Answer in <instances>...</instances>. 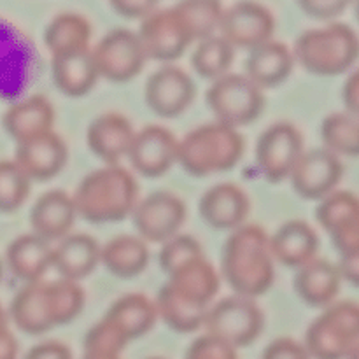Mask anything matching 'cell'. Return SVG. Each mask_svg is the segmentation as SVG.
Wrapping results in <instances>:
<instances>
[{
  "instance_id": "obj_54",
  "label": "cell",
  "mask_w": 359,
  "mask_h": 359,
  "mask_svg": "<svg viewBox=\"0 0 359 359\" xmlns=\"http://www.w3.org/2000/svg\"><path fill=\"white\" fill-rule=\"evenodd\" d=\"M0 279H2V262H0Z\"/></svg>"
},
{
  "instance_id": "obj_20",
  "label": "cell",
  "mask_w": 359,
  "mask_h": 359,
  "mask_svg": "<svg viewBox=\"0 0 359 359\" xmlns=\"http://www.w3.org/2000/svg\"><path fill=\"white\" fill-rule=\"evenodd\" d=\"M76 216L72 195L63 189H49L32 205L30 224L34 233L44 241H62L69 235Z\"/></svg>"
},
{
  "instance_id": "obj_33",
  "label": "cell",
  "mask_w": 359,
  "mask_h": 359,
  "mask_svg": "<svg viewBox=\"0 0 359 359\" xmlns=\"http://www.w3.org/2000/svg\"><path fill=\"white\" fill-rule=\"evenodd\" d=\"M154 304H156L158 316L172 330L182 333L198 330L203 325V319H205L207 311H209V307H202V305L189 302L188 298L172 291L167 284L160 287Z\"/></svg>"
},
{
  "instance_id": "obj_6",
  "label": "cell",
  "mask_w": 359,
  "mask_h": 359,
  "mask_svg": "<svg viewBox=\"0 0 359 359\" xmlns=\"http://www.w3.org/2000/svg\"><path fill=\"white\" fill-rule=\"evenodd\" d=\"M359 340V304L344 300L328 305L305 332V349L314 359H347Z\"/></svg>"
},
{
  "instance_id": "obj_41",
  "label": "cell",
  "mask_w": 359,
  "mask_h": 359,
  "mask_svg": "<svg viewBox=\"0 0 359 359\" xmlns=\"http://www.w3.org/2000/svg\"><path fill=\"white\" fill-rule=\"evenodd\" d=\"M184 359H238V356L233 346L205 333L193 340Z\"/></svg>"
},
{
  "instance_id": "obj_32",
  "label": "cell",
  "mask_w": 359,
  "mask_h": 359,
  "mask_svg": "<svg viewBox=\"0 0 359 359\" xmlns=\"http://www.w3.org/2000/svg\"><path fill=\"white\" fill-rule=\"evenodd\" d=\"M91 25L83 14L60 13L44 30V42L51 55L90 48Z\"/></svg>"
},
{
  "instance_id": "obj_39",
  "label": "cell",
  "mask_w": 359,
  "mask_h": 359,
  "mask_svg": "<svg viewBox=\"0 0 359 359\" xmlns=\"http://www.w3.org/2000/svg\"><path fill=\"white\" fill-rule=\"evenodd\" d=\"M200 256H203L200 242L191 235L177 233L161 245L160 266L163 272L172 273L179 266L186 265L188 262L200 258Z\"/></svg>"
},
{
  "instance_id": "obj_44",
  "label": "cell",
  "mask_w": 359,
  "mask_h": 359,
  "mask_svg": "<svg viewBox=\"0 0 359 359\" xmlns=\"http://www.w3.org/2000/svg\"><path fill=\"white\" fill-rule=\"evenodd\" d=\"M298 6L309 16L330 20V18H335L340 13H344L349 2L347 0H300Z\"/></svg>"
},
{
  "instance_id": "obj_4",
  "label": "cell",
  "mask_w": 359,
  "mask_h": 359,
  "mask_svg": "<svg viewBox=\"0 0 359 359\" xmlns=\"http://www.w3.org/2000/svg\"><path fill=\"white\" fill-rule=\"evenodd\" d=\"M244 146L238 128L221 121L205 123L179 140L177 161L193 175L217 174L238 163Z\"/></svg>"
},
{
  "instance_id": "obj_9",
  "label": "cell",
  "mask_w": 359,
  "mask_h": 359,
  "mask_svg": "<svg viewBox=\"0 0 359 359\" xmlns=\"http://www.w3.org/2000/svg\"><path fill=\"white\" fill-rule=\"evenodd\" d=\"M137 35L147 58L158 62H172L179 58L193 42L188 23L175 6L154 9L140 21Z\"/></svg>"
},
{
  "instance_id": "obj_36",
  "label": "cell",
  "mask_w": 359,
  "mask_h": 359,
  "mask_svg": "<svg viewBox=\"0 0 359 359\" xmlns=\"http://www.w3.org/2000/svg\"><path fill=\"white\" fill-rule=\"evenodd\" d=\"M175 7L188 23L193 41H202L219 30L224 7L216 0H184L175 4Z\"/></svg>"
},
{
  "instance_id": "obj_8",
  "label": "cell",
  "mask_w": 359,
  "mask_h": 359,
  "mask_svg": "<svg viewBox=\"0 0 359 359\" xmlns=\"http://www.w3.org/2000/svg\"><path fill=\"white\" fill-rule=\"evenodd\" d=\"M202 326L209 335L237 349L258 339L263 330V312L252 298L231 294L210 305Z\"/></svg>"
},
{
  "instance_id": "obj_5",
  "label": "cell",
  "mask_w": 359,
  "mask_h": 359,
  "mask_svg": "<svg viewBox=\"0 0 359 359\" xmlns=\"http://www.w3.org/2000/svg\"><path fill=\"white\" fill-rule=\"evenodd\" d=\"M293 55L309 72L337 76L349 70L359 58V35L351 25L340 21L309 28L294 41Z\"/></svg>"
},
{
  "instance_id": "obj_12",
  "label": "cell",
  "mask_w": 359,
  "mask_h": 359,
  "mask_svg": "<svg viewBox=\"0 0 359 359\" xmlns=\"http://www.w3.org/2000/svg\"><path fill=\"white\" fill-rule=\"evenodd\" d=\"M133 226L146 242H167L186 219V203L170 191H154L139 200L132 212Z\"/></svg>"
},
{
  "instance_id": "obj_49",
  "label": "cell",
  "mask_w": 359,
  "mask_h": 359,
  "mask_svg": "<svg viewBox=\"0 0 359 359\" xmlns=\"http://www.w3.org/2000/svg\"><path fill=\"white\" fill-rule=\"evenodd\" d=\"M18 340L14 333L11 332L9 326L0 328V359H18Z\"/></svg>"
},
{
  "instance_id": "obj_25",
  "label": "cell",
  "mask_w": 359,
  "mask_h": 359,
  "mask_svg": "<svg viewBox=\"0 0 359 359\" xmlns=\"http://www.w3.org/2000/svg\"><path fill=\"white\" fill-rule=\"evenodd\" d=\"M342 276L339 266L325 258H314L300 266L294 276V290L304 302L314 307H328L339 294Z\"/></svg>"
},
{
  "instance_id": "obj_10",
  "label": "cell",
  "mask_w": 359,
  "mask_h": 359,
  "mask_svg": "<svg viewBox=\"0 0 359 359\" xmlns=\"http://www.w3.org/2000/svg\"><path fill=\"white\" fill-rule=\"evenodd\" d=\"M98 76L111 81H128L142 70L147 56L137 32L116 27L109 30L93 49Z\"/></svg>"
},
{
  "instance_id": "obj_14",
  "label": "cell",
  "mask_w": 359,
  "mask_h": 359,
  "mask_svg": "<svg viewBox=\"0 0 359 359\" xmlns=\"http://www.w3.org/2000/svg\"><path fill=\"white\" fill-rule=\"evenodd\" d=\"M276 28L272 11L258 2H235L224 7L221 16V37L233 48L252 49L270 41Z\"/></svg>"
},
{
  "instance_id": "obj_13",
  "label": "cell",
  "mask_w": 359,
  "mask_h": 359,
  "mask_svg": "<svg viewBox=\"0 0 359 359\" xmlns=\"http://www.w3.org/2000/svg\"><path fill=\"white\" fill-rule=\"evenodd\" d=\"M344 175L340 156L326 147H312L298 156L291 168V184L294 191L307 200H323L335 191Z\"/></svg>"
},
{
  "instance_id": "obj_45",
  "label": "cell",
  "mask_w": 359,
  "mask_h": 359,
  "mask_svg": "<svg viewBox=\"0 0 359 359\" xmlns=\"http://www.w3.org/2000/svg\"><path fill=\"white\" fill-rule=\"evenodd\" d=\"M23 359H74L72 351L60 340H44L27 351Z\"/></svg>"
},
{
  "instance_id": "obj_3",
  "label": "cell",
  "mask_w": 359,
  "mask_h": 359,
  "mask_svg": "<svg viewBox=\"0 0 359 359\" xmlns=\"http://www.w3.org/2000/svg\"><path fill=\"white\" fill-rule=\"evenodd\" d=\"M139 196V184L128 168L105 165L84 175L72 200L76 212L91 223L119 221L133 212Z\"/></svg>"
},
{
  "instance_id": "obj_47",
  "label": "cell",
  "mask_w": 359,
  "mask_h": 359,
  "mask_svg": "<svg viewBox=\"0 0 359 359\" xmlns=\"http://www.w3.org/2000/svg\"><path fill=\"white\" fill-rule=\"evenodd\" d=\"M342 98L347 112L359 119V67L349 74V77L344 83Z\"/></svg>"
},
{
  "instance_id": "obj_23",
  "label": "cell",
  "mask_w": 359,
  "mask_h": 359,
  "mask_svg": "<svg viewBox=\"0 0 359 359\" xmlns=\"http://www.w3.org/2000/svg\"><path fill=\"white\" fill-rule=\"evenodd\" d=\"M294 65V55L283 41H270L249 49L245 58V76L263 90L272 88L287 79Z\"/></svg>"
},
{
  "instance_id": "obj_53",
  "label": "cell",
  "mask_w": 359,
  "mask_h": 359,
  "mask_svg": "<svg viewBox=\"0 0 359 359\" xmlns=\"http://www.w3.org/2000/svg\"><path fill=\"white\" fill-rule=\"evenodd\" d=\"M356 16H358V20H359V2L356 4Z\"/></svg>"
},
{
  "instance_id": "obj_2",
  "label": "cell",
  "mask_w": 359,
  "mask_h": 359,
  "mask_svg": "<svg viewBox=\"0 0 359 359\" xmlns=\"http://www.w3.org/2000/svg\"><path fill=\"white\" fill-rule=\"evenodd\" d=\"M221 272L241 297L263 294L273 283L276 269L269 235L258 224H242L226 238L221 252Z\"/></svg>"
},
{
  "instance_id": "obj_19",
  "label": "cell",
  "mask_w": 359,
  "mask_h": 359,
  "mask_svg": "<svg viewBox=\"0 0 359 359\" xmlns=\"http://www.w3.org/2000/svg\"><path fill=\"white\" fill-rule=\"evenodd\" d=\"M135 137V130L125 114L107 111L90 123L86 132L88 146L107 165H118L126 156Z\"/></svg>"
},
{
  "instance_id": "obj_50",
  "label": "cell",
  "mask_w": 359,
  "mask_h": 359,
  "mask_svg": "<svg viewBox=\"0 0 359 359\" xmlns=\"http://www.w3.org/2000/svg\"><path fill=\"white\" fill-rule=\"evenodd\" d=\"M83 359H121L118 354L109 353H93V351H84Z\"/></svg>"
},
{
  "instance_id": "obj_1",
  "label": "cell",
  "mask_w": 359,
  "mask_h": 359,
  "mask_svg": "<svg viewBox=\"0 0 359 359\" xmlns=\"http://www.w3.org/2000/svg\"><path fill=\"white\" fill-rule=\"evenodd\" d=\"M84 307V290L69 279L35 280L14 294L11 319L23 332L37 335L70 323Z\"/></svg>"
},
{
  "instance_id": "obj_40",
  "label": "cell",
  "mask_w": 359,
  "mask_h": 359,
  "mask_svg": "<svg viewBox=\"0 0 359 359\" xmlns=\"http://www.w3.org/2000/svg\"><path fill=\"white\" fill-rule=\"evenodd\" d=\"M126 344L128 339L125 333L105 318L91 326L84 335V351H93V353H109L119 356Z\"/></svg>"
},
{
  "instance_id": "obj_11",
  "label": "cell",
  "mask_w": 359,
  "mask_h": 359,
  "mask_svg": "<svg viewBox=\"0 0 359 359\" xmlns=\"http://www.w3.org/2000/svg\"><path fill=\"white\" fill-rule=\"evenodd\" d=\"M304 153V139L293 123L277 121L263 130L256 142V163L269 181L290 177L291 168Z\"/></svg>"
},
{
  "instance_id": "obj_52",
  "label": "cell",
  "mask_w": 359,
  "mask_h": 359,
  "mask_svg": "<svg viewBox=\"0 0 359 359\" xmlns=\"http://www.w3.org/2000/svg\"><path fill=\"white\" fill-rule=\"evenodd\" d=\"M2 326H7V316L6 312H4L2 305H0V328H2Z\"/></svg>"
},
{
  "instance_id": "obj_37",
  "label": "cell",
  "mask_w": 359,
  "mask_h": 359,
  "mask_svg": "<svg viewBox=\"0 0 359 359\" xmlns=\"http://www.w3.org/2000/svg\"><path fill=\"white\" fill-rule=\"evenodd\" d=\"M32 181L14 160H0V210L13 212L23 205Z\"/></svg>"
},
{
  "instance_id": "obj_17",
  "label": "cell",
  "mask_w": 359,
  "mask_h": 359,
  "mask_svg": "<svg viewBox=\"0 0 359 359\" xmlns=\"http://www.w3.org/2000/svg\"><path fill=\"white\" fill-rule=\"evenodd\" d=\"M67 161V144L55 130L34 139L16 144L14 163L27 174L30 181L53 177L62 170Z\"/></svg>"
},
{
  "instance_id": "obj_28",
  "label": "cell",
  "mask_w": 359,
  "mask_h": 359,
  "mask_svg": "<svg viewBox=\"0 0 359 359\" xmlns=\"http://www.w3.org/2000/svg\"><path fill=\"white\" fill-rule=\"evenodd\" d=\"M53 79L58 90L70 97L86 95L97 84L98 70L91 49L53 55Z\"/></svg>"
},
{
  "instance_id": "obj_18",
  "label": "cell",
  "mask_w": 359,
  "mask_h": 359,
  "mask_svg": "<svg viewBox=\"0 0 359 359\" xmlns=\"http://www.w3.org/2000/svg\"><path fill=\"white\" fill-rule=\"evenodd\" d=\"M249 196L235 182H219L207 189L198 203L203 221L217 230L242 226L249 214Z\"/></svg>"
},
{
  "instance_id": "obj_48",
  "label": "cell",
  "mask_w": 359,
  "mask_h": 359,
  "mask_svg": "<svg viewBox=\"0 0 359 359\" xmlns=\"http://www.w3.org/2000/svg\"><path fill=\"white\" fill-rule=\"evenodd\" d=\"M337 266H339L342 279L349 280L353 286L359 287V251L340 256V262Z\"/></svg>"
},
{
  "instance_id": "obj_15",
  "label": "cell",
  "mask_w": 359,
  "mask_h": 359,
  "mask_svg": "<svg viewBox=\"0 0 359 359\" xmlns=\"http://www.w3.org/2000/svg\"><path fill=\"white\" fill-rule=\"evenodd\" d=\"M146 102L158 116L174 118L182 114L196 95L193 77L177 65L160 67L146 81Z\"/></svg>"
},
{
  "instance_id": "obj_30",
  "label": "cell",
  "mask_w": 359,
  "mask_h": 359,
  "mask_svg": "<svg viewBox=\"0 0 359 359\" xmlns=\"http://www.w3.org/2000/svg\"><path fill=\"white\" fill-rule=\"evenodd\" d=\"M104 318L118 326L130 342L146 335L153 328L158 318V309L156 304L146 294L128 293L112 302Z\"/></svg>"
},
{
  "instance_id": "obj_16",
  "label": "cell",
  "mask_w": 359,
  "mask_h": 359,
  "mask_svg": "<svg viewBox=\"0 0 359 359\" xmlns=\"http://www.w3.org/2000/svg\"><path fill=\"white\" fill-rule=\"evenodd\" d=\"M177 151L179 140L167 126L146 125L135 132L126 156L137 172L147 177H158L177 161Z\"/></svg>"
},
{
  "instance_id": "obj_7",
  "label": "cell",
  "mask_w": 359,
  "mask_h": 359,
  "mask_svg": "<svg viewBox=\"0 0 359 359\" xmlns=\"http://www.w3.org/2000/svg\"><path fill=\"white\" fill-rule=\"evenodd\" d=\"M207 104L216 121L237 128L258 118L265 107V95L245 74L228 72L212 81L207 90Z\"/></svg>"
},
{
  "instance_id": "obj_38",
  "label": "cell",
  "mask_w": 359,
  "mask_h": 359,
  "mask_svg": "<svg viewBox=\"0 0 359 359\" xmlns=\"http://www.w3.org/2000/svg\"><path fill=\"white\" fill-rule=\"evenodd\" d=\"M356 214H359V196L353 191L339 189V191L330 193L319 202L316 209V219L326 231H330L337 224L344 223Z\"/></svg>"
},
{
  "instance_id": "obj_34",
  "label": "cell",
  "mask_w": 359,
  "mask_h": 359,
  "mask_svg": "<svg viewBox=\"0 0 359 359\" xmlns=\"http://www.w3.org/2000/svg\"><path fill=\"white\" fill-rule=\"evenodd\" d=\"M321 139L337 156H359V119L349 112H332L321 123Z\"/></svg>"
},
{
  "instance_id": "obj_43",
  "label": "cell",
  "mask_w": 359,
  "mask_h": 359,
  "mask_svg": "<svg viewBox=\"0 0 359 359\" xmlns=\"http://www.w3.org/2000/svg\"><path fill=\"white\" fill-rule=\"evenodd\" d=\"M262 359H311V356L302 342L291 337H279L265 347Z\"/></svg>"
},
{
  "instance_id": "obj_27",
  "label": "cell",
  "mask_w": 359,
  "mask_h": 359,
  "mask_svg": "<svg viewBox=\"0 0 359 359\" xmlns=\"http://www.w3.org/2000/svg\"><path fill=\"white\" fill-rule=\"evenodd\" d=\"M6 262L11 272L25 284L41 280L46 270L51 266L53 248L39 235H18L6 249Z\"/></svg>"
},
{
  "instance_id": "obj_29",
  "label": "cell",
  "mask_w": 359,
  "mask_h": 359,
  "mask_svg": "<svg viewBox=\"0 0 359 359\" xmlns=\"http://www.w3.org/2000/svg\"><path fill=\"white\" fill-rule=\"evenodd\" d=\"M30 67L28 42L16 28L0 23V95H11L21 90L27 83V70Z\"/></svg>"
},
{
  "instance_id": "obj_55",
  "label": "cell",
  "mask_w": 359,
  "mask_h": 359,
  "mask_svg": "<svg viewBox=\"0 0 359 359\" xmlns=\"http://www.w3.org/2000/svg\"><path fill=\"white\" fill-rule=\"evenodd\" d=\"M147 359H163V358H147Z\"/></svg>"
},
{
  "instance_id": "obj_31",
  "label": "cell",
  "mask_w": 359,
  "mask_h": 359,
  "mask_svg": "<svg viewBox=\"0 0 359 359\" xmlns=\"http://www.w3.org/2000/svg\"><path fill=\"white\" fill-rule=\"evenodd\" d=\"M100 262L114 276H137L149 262L147 242L139 235H116L100 248Z\"/></svg>"
},
{
  "instance_id": "obj_46",
  "label": "cell",
  "mask_w": 359,
  "mask_h": 359,
  "mask_svg": "<svg viewBox=\"0 0 359 359\" xmlns=\"http://www.w3.org/2000/svg\"><path fill=\"white\" fill-rule=\"evenodd\" d=\"M111 7L121 16L140 18V21L158 9L156 0H112Z\"/></svg>"
},
{
  "instance_id": "obj_26",
  "label": "cell",
  "mask_w": 359,
  "mask_h": 359,
  "mask_svg": "<svg viewBox=\"0 0 359 359\" xmlns=\"http://www.w3.org/2000/svg\"><path fill=\"white\" fill-rule=\"evenodd\" d=\"M219 280L216 266L200 256L168 273V280L165 284L189 302L210 307V302L219 290Z\"/></svg>"
},
{
  "instance_id": "obj_51",
  "label": "cell",
  "mask_w": 359,
  "mask_h": 359,
  "mask_svg": "<svg viewBox=\"0 0 359 359\" xmlns=\"http://www.w3.org/2000/svg\"><path fill=\"white\" fill-rule=\"evenodd\" d=\"M347 359H359V340L356 344H354V347L351 349L349 356H347Z\"/></svg>"
},
{
  "instance_id": "obj_35",
  "label": "cell",
  "mask_w": 359,
  "mask_h": 359,
  "mask_svg": "<svg viewBox=\"0 0 359 359\" xmlns=\"http://www.w3.org/2000/svg\"><path fill=\"white\" fill-rule=\"evenodd\" d=\"M235 48L221 35H210L202 39L196 44L191 55V65L200 76L217 79L228 74L231 62H233Z\"/></svg>"
},
{
  "instance_id": "obj_21",
  "label": "cell",
  "mask_w": 359,
  "mask_h": 359,
  "mask_svg": "<svg viewBox=\"0 0 359 359\" xmlns=\"http://www.w3.org/2000/svg\"><path fill=\"white\" fill-rule=\"evenodd\" d=\"M270 255L286 266L300 269L316 258L319 237L314 226L304 219H290L269 237Z\"/></svg>"
},
{
  "instance_id": "obj_24",
  "label": "cell",
  "mask_w": 359,
  "mask_h": 359,
  "mask_svg": "<svg viewBox=\"0 0 359 359\" xmlns=\"http://www.w3.org/2000/svg\"><path fill=\"white\" fill-rule=\"evenodd\" d=\"M100 248L90 233H69L53 249L51 266L62 279L77 283L100 263Z\"/></svg>"
},
{
  "instance_id": "obj_22",
  "label": "cell",
  "mask_w": 359,
  "mask_h": 359,
  "mask_svg": "<svg viewBox=\"0 0 359 359\" xmlns=\"http://www.w3.org/2000/svg\"><path fill=\"white\" fill-rule=\"evenodd\" d=\"M2 125L16 144L23 142L51 132L55 125V109L44 95H30L7 107L2 116Z\"/></svg>"
},
{
  "instance_id": "obj_42",
  "label": "cell",
  "mask_w": 359,
  "mask_h": 359,
  "mask_svg": "<svg viewBox=\"0 0 359 359\" xmlns=\"http://www.w3.org/2000/svg\"><path fill=\"white\" fill-rule=\"evenodd\" d=\"M332 237L333 245L340 256L351 255V252L359 251V214L349 217L344 223L337 224L333 230L328 231Z\"/></svg>"
}]
</instances>
